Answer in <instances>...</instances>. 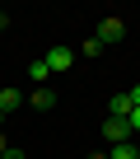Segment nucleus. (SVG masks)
I'll use <instances>...</instances> for the list:
<instances>
[{"label": "nucleus", "instance_id": "f257e3e1", "mask_svg": "<svg viewBox=\"0 0 140 159\" xmlns=\"http://www.w3.org/2000/svg\"><path fill=\"white\" fill-rule=\"evenodd\" d=\"M42 61H47V70H51V75H65L70 66H75V52H70V47H51Z\"/></svg>", "mask_w": 140, "mask_h": 159}, {"label": "nucleus", "instance_id": "6e6552de", "mask_svg": "<svg viewBox=\"0 0 140 159\" xmlns=\"http://www.w3.org/2000/svg\"><path fill=\"white\" fill-rule=\"evenodd\" d=\"M28 80H33V84H47V80H51L47 61H33V66H28Z\"/></svg>", "mask_w": 140, "mask_h": 159}, {"label": "nucleus", "instance_id": "f03ea898", "mask_svg": "<svg viewBox=\"0 0 140 159\" xmlns=\"http://www.w3.org/2000/svg\"><path fill=\"white\" fill-rule=\"evenodd\" d=\"M103 140H107V150H112V145H126V140H131V126H126L121 117H107V122H103Z\"/></svg>", "mask_w": 140, "mask_h": 159}, {"label": "nucleus", "instance_id": "f8f14e48", "mask_svg": "<svg viewBox=\"0 0 140 159\" xmlns=\"http://www.w3.org/2000/svg\"><path fill=\"white\" fill-rule=\"evenodd\" d=\"M5 150H10V140H5V131H0V154H5Z\"/></svg>", "mask_w": 140, "mask_h": 159}, {"label": "nucleus", "instance_id": "423d86ee", "mask_svg": "<svg viewBox=\"0 0 140 159\" xmlns=\"http://www.w3.org/2000/svg\"><path fill=\"white\" fill-rule=\"evenodd\" d=\"M19 103H24V94H19V89H0V112H5V117H10Z\"/></svg>", "mask_w": 140, "mask_h": 159}, {"label": "nucleus", "instance_id": "20e7f679", "mask_svg": "<svg viewBox=\"0 0 140 159\" xmlns=\"http://www.w3.org/2000/svg\"><path fill=\"white\" fill-rule=\"evenodd\" d=\"M28 108L51 112V108H56V89H33V94H28Z\"/></svg>", "mask_w": 140, "mask_h": 159}, {"label": "nucleus", "instance_id": "39448f33", "mask_svg": "<svg viewBox=\"0 0 140 159\" xmlns=\"http://www.w3.org/2000/svg\"><path fill=\"white\" fill-rule=\"evenodd\" d=\"M107 117H121V122H126V117H131V98H126V94H112V103H107Z\"/></svg>", "mask_w": 140, "mask_h": 159}, {"label": "nucleus", "instance_id": "4468645a", "mask_svg": "<svg viewBox=\"0 0 140 159\" xmlns=\"http://www.w3.org/2000/svg\"><path fill=\"white\" fill-rule=\"evenodd\" d=\"M89 159H107V150H98V154H89Z\"/></svg>", "mask_w": 140, "mask_h": 159}, {"label": "nucleus", "instance_id": "9d476101", "mask_svg": "<svg viewBox=\"0 0 140 159\" xmlns=\"http://www.w3.org/2000/svg\"><path fill=\"white\" fill-rule=\"evenodd\" d=\"M0 159H28V154H24L19 145H10V150H5V154H0Z\"/></svg>", "mask_w": 140, "mask_h": 159}, {"label": "nucleus", "instance_id": "2eb2a0df", "mask_svg": "<svg viewBox=\"0 0 140 159\" xmlns=\"http://www.w3.org/2000/svg\"><path fill=\"white\" fill-rule=\"evenodd\" d=\"M0 126H5V112H0Z\"/></svg>", "mask_w": 140, "mask_h": 159}, {"label": "nucleus", "instance_id": "ddd939ff", "mask_svg": "<svg viewBox=\"0 0 140 159\" xmlns=\"http://www.w3.org/2000/svg\"><path fill=\"white\" fill-rule=\"evenodd\" d=\"M0 28H10V14H5V10H0Z\"/></svg>", "mask_w": 140, "mask_h": 159}, {"label": "nucleus", "instance_id": "7ed1b4c3", "mask_svg": "<svg viewBox=\"0 0 140 159\" xmlns=\"http://www.w3.org/2000/svg\"><path fill=\"white\" fill-rule=\"evenodd\" d=\"M121 38H126V24H121V19H103V24H98V42H103V47H107V42H121Z\"/></svg>", "mask_w": 140, "mask_h": 159}, {"label": "nucleus", "instance_id": "1a4fd4ad", "mask_svg": "<svg viewBox=\"0 0 140 159\" xmlns=\"http://www.w3.org/2000/svg\"><path fill=\"white\" fill-rule=\"evenodd\" d=\"M126 126H131V136L140 131V108H131V117H126Z\"/></svg>", "mask_w": 140, "mask_h": 159}, {"label": "nucleus", "instance_id": "9b49d317", "mask_svg": "<svg viewBox=\"0 0 140 159\" xmlns=\"http://www.w3.org/2000/svg\"><path fill=\"white\" fill-rule=\"evenodd\" d=\"M126 98H131V108H140V84H135V89H131Z\"/></svg>", "mask_w": 140, "mask_h": 159}, {"label": "nucleus", "instance_id": "0eeeda50", "mask_svg": "<svg viewBox=\"0 0 140 159\" xmlns=\"http://www.w3.org/2000/svg\"><path fill=\"white\" fill-rule=\"evenodd\" d=\"M107 159H140V150H135V140H126V145H112Z\"/></svg>", "mask_w": 140, "mask_h": 159}]
</instances>
